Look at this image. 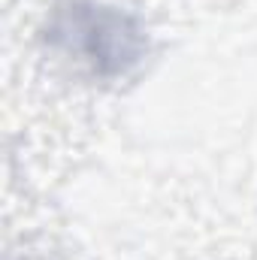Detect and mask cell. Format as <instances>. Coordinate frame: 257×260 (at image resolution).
<instances>
[{
	"label": "cell",
	"instance_id": "6da1fadb",
	"mask_svg": "<svg viewBox=\"0 0 257 260\" xmlns=\"http://www.w3.org/2000/svg\"><path fill=\"white\" fill-rule=\"evenodd\" d=\"M46 43L94 82L130 79L151 52L142 18L106 0H52Z\"/></svg>",
	"mask_w": 257,
	"mask_h": 260
}]
</instances>
